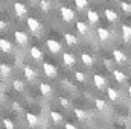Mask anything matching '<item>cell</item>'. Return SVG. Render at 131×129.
Returning <instances> with one entry per match:
<instances>
[{
  "instance_id": "6da1fadb",
  "label": "cell",
  "mask_w": 131,
  "mask_h": 129,
  "mask_svg": "<svg viewBox=\"0 0 131 129\" xmlns=\"http://www.w3.org/2000/svg\"><path fill=\"white\" fill-rule=\"evenodd\" d=\"M14 38H15V43H17L18 46H21V47H26L28 43H29L28 33L21 32V31H15V32H14Z\"/></svg>"
},
{
  "instance_id": "7a4b0ae2",
  "label": "cell",
  "mask_w": 131,
  "mask_h": 129,
  "mask_svg": "<svg viewBox=\"0 0 131 129\" xmlns=\"http://www.w3.org/2000/svg\"><path fill=\"white\" fill-rule=\"evenodd\" d=\"M60 14H61V18L64 20L66 23H70V21L75 20V12H73L70 8H67V6H63V8L60 9Z\"/></svg>"
},
{
  "instance_id": "3957f363",
  "label": "cell",
  "mask_w": 131,
  "mask_h": 129,
  "mask_svg": "<svg viewBox=\"0 0 131 129\" xmlns=\"http://www.w3.org/2000/svg\"><path fill=\"white\" fill-rule=\"evenodd\" d=\"M26 24H28V28H29V31L34 33H38L41 31V23L35 18V17H29L28 20H26Z\"/></svg>"
},
{
  "instance_id": "277c9868",
  "label": "cell",
  "mask_w": 131,
  "mask_h": 129,
  "mask_svg": "<svg viewBox=\"0 0 131 129\" xmlns=\"http://www.w3.org/2000/svg\"><path fill=\"white\" fill-rule=\"evenodd\" d=\"M43 71H44V74H46L47 78H55V76L58 74L57 67L53 64H50V62H43Z\"/></svg>"
},
{
  "instance_id": "5b68a950",
  "label": "cell",
  "mask_w": 131,
  "mask_h": 129,
  "mask_svg": "<svg viewBox=\"0 0 131 129\" xmlns=\"http://www.w3.org/2000/svg\"><path fill=\"white\" fill-rule=\"evenodd\" d=\"M46 47H47L52 53H60L61 49H63V46H61L58 41H55V40H47V41H46Z\"/></svg>"
},
{
  "instance_id": "8992f818",
  "label": "cell",
  "mask_w": 131,
  "mask_h": 129,
  "mask_svg": "<svg viewBox=\"0 0 131 129\" xmlns=\"http://www.w3.org/2000/svg\"><path fill=\"white\" fill-rule=\"evenodd\" d=\"M93 84H95L96 88L104 90V88L107 87V79H105L102 74H95V76H93Z\"/></svg>"
},
{
  "instance_id": "52a82bcc",
  "label": "cell",
  "mask_w": 131,
  "mask_h": 129,
  "mask_svg": "<svg viewBox=\"0 0 131 129\" xmlns=\"http://www.w3.org/2000/svg\"><path fill=\"white\" fill-rule=\"evenodd\" d=\"M14 11H15V15H17V17H23V15L28 12V8H26L25 3L15 2V3H14Z\"/></svg>"
},
{
  "instance_id": "ba28073f",
  "label": "cell",
  "mask_w": 131,
  "mask_h": 129,
  "mask_svg": "<svg viewBox=\"0 0 131 129\" xmlns=\"http://www.w3.org/2000/svg\"><path fill=\"white\" fill-rule=\"evenodd\" d=\"M23 74H25V78H26L29 82L35 81V78H37V71L34 70L32 67H29V65H25V67H23Z\"/></svg>"
},
{
  "instance_id": "9c48e42d",
  "label": "cell",
  "mask_w": 131,
  "mask_h": 129,
  "mask_svg": "<svg viewBox=\"0 0 131 129\" xmlns=\"http://www.w3.org/2000/svg\"><path fill=\"white\" fill-rule=\"evenodd\" d=\"M113 58H114V61L117 62V64H124L128 58H127V55L122 52V50H119V49H114L113 50Z\"/></svg>"
},
{
  "instance_id": "30bf717a",
  "label": "cell",
  "mask_w": 131,
  "mask_h": 129,
  "mask_svg": "<svg viewBox=\"0 0 131 129\" xmlns=\"http://www.w3.org/2000/svg\"><path fill=\"white\" fill-rule=\"evenodd\" d=\"M29 55H31V58L35 59V61H41V59H43V52H41V49L37 47V46H32V47L29 49Z\"/></svg>"
},
{
  "instance_id": "8fae6325",
  "label": "cell",
  "mask_w": 131,
  "mask_h": 129,
  "mask_svg": "<svg viewBox=\"0 0 131 129\" xmlns=\"http://www.w3.org/2000/svg\"><path fill=\"white\" fill-rule=\"evenodd\" d=\"M38 88H40V93H41L43 96H46V97H50L52 94H53V88H52L49 84H44V82H41Z\"/></svg>"
},
{
  "instance_id": "7c38bea8",
  "label": "cell",
  "mask_w": 131,
  "mask_h": 129,
  "mask_svg": "<svg viewBox=\"0 0 131 129\" xmlns=\"http://www.w3.org/2000/svg\"><path fill=\"white\" fill-rule=\"evenodd\" d=\"M104 14H105V18H107L110 23H114V21H117V18H119L117 12H116L114 9H105Z\"/></svg>"
},
{
  "instance_id": "4fadbf2b",
  "label": "cell",
  "mask_w": 131,
  "mask_h": 129,
  "mask_svg": "<svg viewBox=\"0 0 131 129\" xmlns=\"http://www.w3.org/2000/svg\"><path fill=\"white\" fill-rule=\"evenodd\" d=\"M0 50L3 53H9V52H12V44L6 38H0Z\"/></svg>"
},
{
  "instance_id": "5bb4252c",
  "label": "cell",
  "mask_w": 131,
  "mask_h": 129,
  "mask_svg": "<svg viewBox=\"0 0 131 129\" xmlns=\"http://www.w3.org/2000/svg\"><path fill=\"white\" fill-rule=\"evenodd\" d=\"M96 33H98V36H99V40H101V41H108V40L111 38L110 31H108V29H104V28H98Z\"/></svg>"
},
{
  "instance_id": "9a60e30c",
  "label": "cell",
  "mask_w": 131,
  "mask_h": 129,
  "mask_svg": "<svg viewBox=\"0 0 131 129\" xmlns=\"http://www.w3.org/2000/svg\"><path fill=\"white\" fill-rule=\"evenodd\" d=\"M76 31L79 32V35H89L90 28H89L87 23H84V21H78V23H76Z\"/></svg>"
},
{
  "instance_id": "2e32d148",
  "label": "cell",
  "mask_w": 131,
  "mask_h": 129,
  "mask_svg": "<svg viewBox=\"0 0 131 129\" xmlns=\"http://www.w3.org/2000/svg\"><path fill=\"white\" fill-rule=\"evenodd\" d=\"M87 20H89V23H92V24H96L99 21V14L96 11H93V9H90L89 12H87Z\"/></svg>"
},
{
  "instance_id": "e0dca14e",
  "label": "cell",
  "mask_w": 131,
  "mask_h": 129,
  "mask_svg": "<svg viewBox=\"0 0 131 129\" xmlns=\"http://www.w3.org/2000/svg\"><path fill=\"white\" fill-rule=\"evenodd\" d=\"M26 120H28V123H29L31 128H35V126L38 125V122H40V119H38L35 114H32V112H28V114H26Z\"/></svg>"
},
{
  "instance_id": "ac0fdd59",
  "label": "cell",
  "mask_w": 131,
  "mask_h": 129,
  "mask_svg": "<svg viewBox=\"0 0 131 129\" xmlns=\"http://www.w3.org/2000/svg\"><path fill=\"white\" fill-rule=\"evenodd\" d=\"M122 36H124V40L128 43V41H131V26H128V24H122Z\"/></svg>"
},
{
  "instance_id": "d6986e66",
  "label": "cell",
  "mask_w": 131,
  "mask_h": 129,
  "mask_svg": "<svg viewBox=\"0 0 131 129\" xmlns=\"http://www.w3.org/2000/svg\"><path fill=\"white\" fill-rule=\"evenodd\" d=\"M81 61L87 65V67H92V65L95 64V58L92 55H89V53H82L81 55Z\"/></svg>"
},
{
  "instance_id": "ffe728a7",
  "label": "cell",
  "mask_w": 131,
  "mask_h": 129,
  "mask_svg": "<svg viewBox=\"0 0 131 129\" xmlns=\"http://www.w3.org/2000/svg\"><path fill=\"white\" fill-rule=\"evenodd\" d=\"M113 78H114L116 82H119V84H124V82L127 81V76H125L121 70H113Z\"/></svg>"
},
{
  "instance_id": "44dd1931",
  "label": "cell",
  "mask_w": 131,
  "mask_h": 129,
  "mask_svg": "<svg viewBox=\"0 0 131 129\" xmlns=\"http://www.w3.org/2000/svg\"><path fill=\"white\" fill-rule=\"evenodd\" d=\"M50 119L55 125H61L63 123V115L58 112V111H50Z\"/></svg>"
},
{
  "instance_id": "7402d4cb",
  "label": "cell",
  "mask_w": 131,
  "mask_h": 129,
  "mask_svg": "<svg viewBox=\"0 0 131 129\" xmlns=\"http://www.w3.org/2000/svg\"><path fill=\"white\" fill-rule=\"evenodd\" d=\"M63 62H64L67 67H70V65H73L76 62V59H75V56H73L72 53H64V55H63Z\"/></svg>"
},
{
  "instance_id": "603a6c76",
  "label": "cell",
  "mask_w": 131,
  "mask_h": 129,
  "mask_svg": "<svg viewBox=\"0 0 131 129\" xmlns=\"http://www.w3.org/2000/svg\"><path fill=\"white\" fill-rule=\"evenodd\" d=\"M64 40L69 46H76L78 44V38L73 33H64Z\"/></svg>"
},
{
  "instance_id": "cb8c5ba5",
  "label": "cell",
  "mask_w": 131,
  "mask_h": 129,
  "mask_svg": "<svg viewBox=\"0 0 131 129\" xmlns=\"http://www.w3.org/2000/svg\"><path fill=\"white\" fill-rule=\"evenodd\" d=\"M73 112H75V115H76V119H78V120H81V122L87 120V112H85L84 109H81V108H75V109H73Z\"/></svg>"
},
{
  "instance_id": "d4e9b609",
  "label": "cell",
  "mask_w": 131,
  "mask_h": 129,
  "mask_svg": "<svg viewBox=\"0 0 131 129\" xmlns=\"http://www.w3.org/2000/svg\"><path fill=\"white\" fill-rule=\"evenodd\" d=\"M107 96H108L110 100H113V102L119 100V93H117L114 88H107Z\"/></svg>"
},
{
  "instance_id": "484cf974",
  "label": "cell",
  "mask_w": 131,
  "mask_h": 129,
  "mask_svg": "<svg viewBox=\"0 0 131 129\" xmlns=\"http://www.w3.org/2000/svg\"><path fill=\"white\" fill-rule=\"evenodd\" d=\"M95 106H96V109H98V111H105V109L108 108L107 102H105V100H102V99H96V100H95Z\"/></svg>"
},
{
  "instance_id": "4316f807",
  "label": "cell",
  "mask_w": 131,
  "mask_h": 129,
  "mask_svg": "<svg viewBox=\"0 0 131 129\" xmlns=\"http://www.w3.org/2000/svg\"><path fill=\"white\" fill-rule=\"evenodd\" d=\"M12 88H14L15 91H23V90H25V84H23V81H20V79H14V81H12Z\"/></svg>"
},
{
  "instance_id": "83f0119b",
  "label": "cell",
  "mask_w": 131,
  "mask_h": 129,
  "mask_svg": "<svg viewBox=\"0 0 131 129\" xmlns=\"http://www.w3.org/2000/svg\"><path fill=\"white\" fill-rule=\"evenodd\" d=\"M40 8L43 12H49L52 9V3L49 0H40Z\"/></svg>"
},
{
  "instance_id": "f1b7e54d",
  "label": "cell",
  "mask_w": 131,
  "mask_h": 129,
  "mask_svg": "<svg viewBox=\"0 0 131 129\" xmlns=\"http://www.w3.org/2000/svg\"><path fill=\"white\" fill-rule=\"evenodd\" d=\"M0 73H2V78H8L11 74V67L6 64H0Z\"/></svg>"
},
{
  "instance_id": "f546056e",
  "label": "cell",
  "mask_w": 131,
  "mask_h": 129,
  "mask_svg": "<svg viewBox=\"0 0 131 129\" xmlns=\"http://www.w3.org/2000/svg\"><path fill=\"white\" fill-rule=\"evenodd\" d=\"M73 2H75V5H76V8H78L79 11L85 9V8H87V5H89V2H87V0H73Z\"/></svg>"
},
{
  "instance_id": "4dcf8cb0",
  "label": "cell",
  "mask_w": 131,
  "mask_h": 129,
  "mask_svg": "<svg viewBox=\"0 0 131 129\" xmlns=\"http://www.w3.org/2000/svg\"><path fill=\"white\" fill-rule=\"evenodd\" d=\"M121 9L125 14H131V3H128V2H121Z\"/></svg>"
},
{
  "instance_id": "1f68e13d",
  "label": "cell",
  "mask_w": 131,
  "mask_h": 129,
  "mask_svg": "<svg viewBox=\"0 0 131 129\" xmlns=\"http://www.w3.org/2000/svg\"><path fill=\"white\" fill-rule=\"evenodd\" d=\"M75 79H76L78 82H81V84H82V82L85 81V74H84L82 71H75Z\"/></svg>"
},
{
  "instance_id": "d6a6232c",
  "label": "cell",
  "mask_w": 131,
  "mask_h": 129,
  "mask_svg": "<svg viewBox=\"0 0 131 129\" xmlns=\"http://www.w3.org/2000/svg\"><path fill=\"white\" fill-rule=\"evenodd\" d=\"M3 126L6 129H14V123H12V120H9V119H3Z\"/></svg>"
},
{
  "instance_id": "836d02e7",
  "label": "cell",
  "mask_w": 131,
  "mask_h": 129,
  "mask_svg": "<svg viewBox=\"0 0 131 129\" xmlns=\"http://www.w3.org/2000/svg\"><path fill=\"white\" fill-rule=\"evenodd\" d=\"M60 103H61V106H64L66 109L70 106V100H69V99H66V97H63V96L60 97Z\"/></svg>"
},
{
  "instance_id": "e575fe53",
  "label": "cell",
  "mask_w": 131,
  "mask_h": 129,
  "mask_svg": "<svg viewBox=\"0 0 131 129\" xmlns=\"http://www.w3.org/2000/svg\"><path fill=\"white\" fill-rule=\"evenodd\" d=\"M11 106H12V109H14V111H20V109H21V106H20V103H18V102H12V103H11Z\"/></svg>"
},
{
  "instance_id": "d590c367",
  "label": "cell",
  "mask_w": 131,
  "mask_h": 129,
  "mask_svg": "<svg viewBox=\"0 0 131 129\" xmlns=\"http://www.w3.org/2000/svg\"><path fill=\"white\" fill-rule=\"evenodd\" d=\"M64 129H78V128H76L73 123H66V125H64Z\"/></svg>"
},
{
  "instance_id": "8d00e7d4",
  "label": "cell",
  "mask_w": 131,
  "mask_h": 129,
  "mask_svg": "<svg viewBox=\"0 0 131 129\" xmlns=\"http://www.w3.org/2000/svg\"><path fill=\"white\" fill-rule=\"evenodd\" d=\"M5 26H6V23H5V21H3V20H2V21H0V29H2V31H3V29H5Z\"/></svg>"
},
{
  "instance_id": "74e56055",
  "label": "cell",
  "mask_w": 131,
  "mask_h": 129,
  "mask_svg": "<svg viewBox=\"0 0 131 129\" xmlns=\"http://www.w3.org/2000/svg\"><path fill=\"white\" fill-rule=\"evenodd\" d=\"M128 96H130V99H131V85L128 87Z\"/></svg>"
},
{
  "instance_id": "f35d334b",
  "label": "cell",
  "mask_w": 131,
  "mask_h": 129,
  "mask_svg": "<svg viewBox=\"0 0 131 129\" xmlns=\"http://www.w3.org/2000/svg\"><path fill=\"white\" fill-rule=\"evenodd\" d=\"M108 2H116V0H108Z\"/></svg>"
},
{
  "instance_id": "ab89813d",
  "label": "cell",
  "mask_w": 131,
  "mask_h": 129,
  "mask_svg": "<svg viewBox=\"0 0 131 129\" xmlns=\"http://www.w3.org/2000/svg\"><path fill=\"white\" fill-rule=\"evenodd\" d=\"M96 129H102V128H96Z\"/></svg>"
},
{
  "instance_id": "60d3db41",
  "label": "cell",
  "mask_w": 131,
  "mask_h": 129,
  "mask_svg": "<svg viewBox=\"0 0 131 129\" xmlns=\"http://www.w3.org/2000/svg\"><path fill=\"white\" fill-rule=\"evenodd\" d=\"M130 68H131V62H130Z\"/></svg>"
}]
</instances>
